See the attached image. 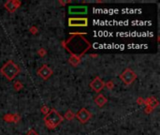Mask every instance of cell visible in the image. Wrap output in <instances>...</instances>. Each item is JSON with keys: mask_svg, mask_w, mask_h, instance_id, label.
<instances>
[{"mask_svg": "<svg viewBox=\"0 0 160 135\" xmlns=\"http://www.w3.org/2000/svg\"><path fill=\"white\" fill-rule=\"evenodd\" d=\"M68 41L62 42V46H64L66 50L70 52V54L81 57L89 48L91 47V44L84 39L81 37V35H74Z\"/></svg>", "mask_w": 160, "mask_h": 135, "instance_id": "6da1fadb", "label": "cell"}, {"mask_svg": "<svg viewBox=\"0 0 160 135\" xmlns=\"http://www.w3.org/2000/svg\"><path fill=\"white\" fill-rule=\"evenodd\" d=\"M63 121V116L59 114V112L55 110V109H52L50 112L45 115L44 117V123L45 126L50 130H54L56 127H58Z\"/></svg>", "mask_w": 160, "mask_h": 135, "instance_id": "7a4b0ae2", "label": "cell"}, {"mask_svg": "<svg viewBox=\"0 0 160 135\" xmlns=\"http://www.w3.org/2000/svg\"><path fill=\"white\" fill-rule=\"evenodd\" d=\"M0 72L5 76L9 81H12L20 72V68L16 65L12 60H9L8 62L5 63L3 67L0 69Z\"/></svg>", "mask_w": 160, "mask_h": 135, "instance_id": "3957f363", "label": "cell"}, {"mask_svg": "<svg viewBox=\"0 0 160 135\" xmlns=\"http://www.w3.org/2000/svg\"><path fill=\"white\" fill-rule=\"evenodd\" d=\"M119 78L121 79L125 85H129L137 79V75L131 69L127 68V69H125L120 75H119Z\"/></svg>", "mask_w": 160, "mask_h": 135, "instance_id": "277c9868", "label": "cell"}, {"mask_svg": "<svg viewBox=\"0 0 160 135\" xmlns=\"http://www.w3.org/2000/svg\"><path fill=\"white\" fill-rule=\"evenodd\" d=\"M90 87L94 90L95 92L99 93L104 87H105V82H104L100 77H96L94 80L90 82Z\"/></svg>", "mask_w": 160, "mask_h": 135, "instance_id": "5b68a950", "label": "cell"}, {"mask_svg": "<svg viewBox=\"0 0 160 135\" xmlns=\"http://www.w3.org/2000/svg\"><path fill=\"white\" fill-rule=\"evenodd\" d=\"M75 116L78 118V120L81 123V124H85L89 119L91 118V112H89L87 109L85 108H81V110L78 112V114L75 115Z\"/></svg>", "mask_w": 160, "mask_h": 135, "instance_id": "8992f818", "label": "cell"}, {"mask_svg": "<svg viewBox=\"0 0 160 135\" xmlns=\"http://www.w3.org/2000/svg\"><path fill=\"white\" fill-rule=\"evenodd\" d=\"M68 25L73 27H80V26H87L88 19L87 18H69Z\"/></svg>", "mask_w": 160, "mask_h": 135, "instance_id": "52a82bcc", "label": "cell"}, {"mask_svg": "<svg viewBox=\"0 0 160 135\" xmlns=\"http://www.w3.org/2000/svg\"><path fill=\"white\" fill-rule=\"evenodd\" d=\"M38 75L41 77L43 80H48L52 75H53V70L47 65H43L40 69L38 70Z\"/></svg>", "mask_w": 160, "mask_h": 135, "instance_id": "ba28073f", "label": "cell"}, {"mask_svg": "<svg viewBox=\"0 0 160 135\" xmlns=\"http://www.w3.org/2000/svg\"><path fill=\"white\" fill-rule=\"evenodd\" d=\"M21 5H22L21 1H18V0H9V1H7L4 4V7L9 12H14Z\"/></svg>", "mask_w": 160, "mask_h": 135, "instance_id": "9c48e42d", "label": "cell"}, {"mask_svg": "<svg viewBox=\"0 0 160 135\" xmlns=\"http://www.w3.org/2000/svg\"><path fill=\"white\" fill-rule=\"evenodd\" d=\"M87 7L86 6H72L68 7L69 14L72 15H79V14H86L87 13Z\"/></svg>", "mask_w": 160, "mask_h": 135, "instance_id": "30bf717a", "label": "cell"}, {"mask_svg": "<svg viewBox=\"0 0 160 135\" xmlns=\"http://www.w3.org/2000/svg\"><path fill=\"white\" fill-rule=\"evenodd\" d=\"M144 104L146 105V107L151 108V109L154 110L155 108L158 107L159 102H158V100H156L155 97H149L147 100H144Z\"/></svg>", "mask_w": 160, "mask_h": 135, "instance_id": "8fae6325", "label": "cell"}, {"mask_svg": "<svg viewBox=\"0 0 160 135\" xmlns=\"http://www.w3.org/2000/svg\"><path fill=\"white\" fill-rule=\"evenodd\" d=\"M107 101H108L107 97L104 95H102V94H98V95L95 97V102L98 107L104 106V105L107 103Z\"/></svg>", "mask_w": 160, "mask_h": 135, "instance_id": "7c38bea8", "label": "cell"}, {"mask_svg": "<svg viewBox=\"0 0 160 135\" xmlns=\"http://www.w3.org/2000/svg\"><path fill=\"white\" fill-rule=\"evenodd\" d=\"M20 118L21 117L19 115H10V114H7L3 117V119L6 122H14V123H17L20 120Z\"/></svg>", "mask_w": 160, "mask_h": 135, "instance_id": "4fadbf2b", "label": "cell"}, {"mask_svg": "<svg viewBox=\"0 0 160 135\" xmlns=\"http://www.w3.org/2000/svg\"><path fill=\"white\" fill-rule=\"evenodd\" d=\"M68 62H69L70 64H71L72 66L77 67V66L81 63V57H79V56H76V55H70L69 59H68Z\"/></svg>", "mask_w": 160, "mask_h": 135, "instance_id": "5bb4252c", "label": "cell"}, {"mask_svg": "<svg viewBox=\"0 0 160 135\" xmlns=\"http://www.w3.org/2000/svg\"><path fill=\"white\" fill-rule=\"evenodd\" d=\"M74 117H75V114L71 111V110H68L66 111V112L65 114V118L66 120H68V121H71V120L74 119Z\"/></svg>", "mask_w": 160, "mask_h": 135, "instance_id": "9a60e30c", "label": "cell"}, {"mask_svg": "<svg viewBox=\"0 0 160 135\" xmlns=\"http://www.w3.org/2000/svg\"><path fill=\"white\" fill-rule=\"evenodd\" d=\"M13 87H14V89L16 90V91H20V90L24 87V85H22V82H21L18 81V82H14Z\"/></svg>", "mask_w": 160, "mask_h": 135, "instance_id": "2e32d148", "label": "cell"}, {"mask_svg": "<svg viewBox=\"0 0 160 135\" xmlns=\"http://www.w3.org/2000/svg\"><path fill=\"white\" fill-rule=\"evenodd\" d=\"M38 54H39V55L41 56V57H44V56L47 55V51L45 50V49L41 48V49H39V50L38 51Z\"/></svg>", "mask_w": 160, "mask_h": 135, "instance_id": "e0dca14e", "label": "cell"}, {"mask_svg": "<svg viewBox=\"0 0 160 135\" xmlns=\"http://www.w3.org/2000/svg\"><path fill=\"white\" fill-rule=\"evenodd\" d=\"M40 111H41V112H43V114L46 115L48 112H50V109H49V107H48V106H46V105H44V106H42L41 109H40Z\"/></svg>", "mask_w": 160, "mask_h": 135, "instance_id": "ac0fdd59", "label": "cell"}, {"mask_svg": "<svg viewBox=\"0 0 160 135\" xmlns=\"http://www.w3.org/2000/svg\"><path fill=\"white\" fill-rule=\"evenodd\" d=\"M105 86H107V87L109 88V89H113V86H114L113 82V81H110V82H105Z\"/></svg>", "mask_w": 160, "mask_h": 135, "instance_id": "d6986e66", "label": "cell"}, {"mask_svg": "<svg viewBox=\"0 0 160 135\" xmlns=\"http://www.w3.org/2000/svg\"><path fill=\"white\" fill-rule=\"evenodd\" d=\"M26 135H39V133L37 132V131H36L35 130L31 129V130H29V131L27 132V134H26Z\"/></svg>", "mask_w": 160, "mask_h": 135, "instance_id": "ffe728a7", "label": "cell"}, {"mask_svg": "<svg viewBox=\"0 0 160 135\" xmlns=\"http://www.w3.org/2000/svg\"><path fill=\"white\" fill-rule=\"evenodd\" d=\"M30 32L32 34H37L38 33V28L36 26H32V27H30Z\"/></svg>", "mask_w": 160, "mask_h": 135, "instance_id": "44dd1931", "label": "cell"}, {"mask_svg": "<svg viewBox=\"0 0 160 135\" xmlns=\"http://www.w3.org/2000/svg\"><path fill=\"white\" fill-rule=\"evenodd\" d=\"M137 102L139 103V104H142V103H144V100L142 99V97H138V100H137Z\"/></svg>", "mask_w": 160, "mask_h": 135, "instance_id": "7402d4cb", "label": "cell"}, {"mask_svg": "<svg viewBox=\"0 0 160 135\" xmlns=\"http://www.w3.org/2000/svg\"><path fill=\"white\" fill-rule=\"evenodd\" d=\"M153 111V109H151V108H148V107H146L145 108V110H144V112H146V114H150V112Z\"/></svg>", "mask_w": 160, "mask_h": 135, "instance_id": "603a6c76", "label": "cell"}, {"mask_svg": "<svg viewBox=\"0 0 160 135\" xmlns=\"http://www.w3.org/2000/svg\"><path fill=\"white\" fill-rule=\"evenodd\" d=\"M90 56H91V57H96L98 55H90Z\"/></svg>", "mask_w": 160, "mask_h": 135, "instance_id": "cb8c5ba5", "label": "cell"}]
</instances>
